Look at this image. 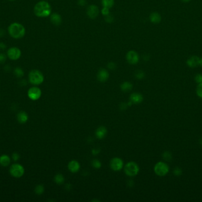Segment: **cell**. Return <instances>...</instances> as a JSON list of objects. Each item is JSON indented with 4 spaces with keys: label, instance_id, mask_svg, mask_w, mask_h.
<instances>
[{
    "label": "cell",
    "instance_id": "1",
    "mask_svg": "<svg viewBox=\"0 0 202 202\" xmlns=\"http://www.w3.org/2000/svg\"><path fill=\"white\" fill-rule=\"evenodd\" d=\"M34 12L39 17H46L50 15L52 8L47 2L42 1L37 3L34 8Z\"/></svg>",
    "mask_w": 202,
    "mask_h": 202
},
{
    "label": "cell",
    "instance_id": "2",
    "mask_svg": "<svg viewBox=\"0 0 202 202\" xmlns=\"http://www.w3.org/2000/svg\"><path fill=\"white\" fill-rule=\"evenodd\" d=\"M9 35L14 39H21L26 34L25 27L21 24L13 23L8 27Z\"/></svg>",
    "mask_w": 202,
    "mask_h": 202
},
{
    "label": "cell",
    "instance_id": "3",
    "mask_svg": "<svg viewBox=\"0 0 202 202\" xmlns=\"http://www.w3.org/2000/svg\"><path fill=\"white\" fill-rule=\"evenodd\" d=\"M30 83L34 85H38L44 81V76L41 72L37 69L32 70L28 74Z\"/></svg>",
    "mask_w": 202,
    "mask_h": 202
},
{
    "label": "cell",
    "instance_id": "4",
    "mask_svg": "<svg viewBox=\"0 0 202 202\" xmlns=\"http://www.w3.org/2000/svg\"><path fill=\"white\" fill-rule=\"evenodd\" d=\"M139 167L136 163L134 162L128 163L124 168V171L125 174L130 177H134L138 174L139 172Z\"/></svg>",
    "mask_w": 202,
    "mask_h": 202
},
{
    "label": "cell",
    "instance_id": "5",
    "mask_svg": "<svg viewBox=\"0 0 202 202\" xmlns=\"http://www.w3.org/2000/svg\"><path fill=\"white\" fill-rule=\"evenodd\" d=\"M25 173L24 168L20 164H14L10 168V174L15 178L21 177Z\"/></svg>",
    "mask_w": 202,
    "mask_h": 202
},
{
    "label": "cell",
    "instance_id": "6",
    "mask_svg": "<svg viewBox=\"0 0 202 202\" xmlns=\"http://www.w3.org/2000/svg\"><path fill=\"white\" fill-rule=\"evenodd\" d=\"M154 169L157 175L163 177L167 175L169 172V167L164 162H158L155 165Z\"/></svg>",
    "mask_w": 202,
    "mask_h": 202
},
{
    "label": "cell",
    "instance_id": "7",
    "mask_svg": "<svg viewBox=\"0 0 202 202\" xmlns=\"http://www.w3.org/2000/svg\"><path fill=\"white\" fill-rule=\"evenodd\" d=\"M27 95L30 100L36 101L41 97L42 91L39 88L37 87H31L28 90Z\"/></svg>",
    "mask_w": 202,
    "mask_h": 202
},
{
    "label": "cell",
    "instance_id": "8",
    "mask_svg": "<svg viewBox=\"0 0 202 202\" xmlns=\"http://www.w3.org/2000/svg\"><path fill=\"white\" fill-rule=\"evenodd\" d=\"M21 55V52L17 47H11L7 51V56L10 59L15 61L19 59Z\"/></svg>",
    "mask_w": 202,
    "mask_h": 202
},
{
    "label": "cell",
    "instance_id": "9",
    "mask_svg": "<svg viewBox=\"0 0 202 202\" xmlns=\"http://www.w3.org/2000/svg\"><path fill=\"white\" fill-rule=\"evenodd\" d=\"M124 163L123 160L119 158H114L112 159L110 162V167L112 170L118 171L123 168Z\"/></svg>",
    "mask_w": 202,
    "mask_h": 202
},
{
    "label": "cell",
    "instance_id": "10",
    "mask_svg": "<svg viewBox=\"0 0 202 202\" xmlns=\"http://www.w3.org/2000/svg\"><path fill=\"white\" fill-rule=\"evenodd\" d=\"M127 61L132 65L136 64L139 61V56L135 51H129L126 55Z\"/></svg>",
    "mask_w": 202,
    "mask_h": 202
},
{
    "label": "cell",
    "instance_id": "11",
    "mask_svg": "<svg viewBox=\"0 0 202 202\" xmlns=\"http://www.w3.org/2000/svg\"><path fill=\"white\" fill-rule=\"evenodd\" d=\"M87 14L91 19H95L99 14V9L98 7L95 5H90L87 9Z\"/></svg>",
    "mask_w": 202,
    "mask_h": 202
},
{
    "label": "cell",
    "instance_id": "12",
    "mask_svg": "<svg viewBox=\"0 0 202 202\" xmlns=\"http://www.w3.org/2000/svg\"><path fill=\"white\" fill-rule=\"evenodd\" d=\"M97 77L100 82H105L109 78V73L106 69H101L97 75Z\"/></svg>",
    "mask_w": 202,
    "mask_h": 202
},
{
    "label": "cell",
    "instance_id": "13",
    "mask_svg": "<svg viewBox=\"0 0 202 202\" xmlns=\"http://www.w3.org/2000/svg\"><path fill=\"white\" fill-rule=\"evenodd\" d=\"M107 133V129L104 126H100L96 129L95 132V135L97 138L102 139L104 138Z\"/></svg>",
    "mask_w": 202,
    "mask_h": 202
},
{
    "label": "cell",
    "instance_id": "14",
    "mask_svg": "<svg viewBox=\"0 0 202 202\" xmlns=\"http://www.w3.org/2000/svg\"><path fill=\"white\" fill-rule=\"evenodd\" d=\"M143 96L138 93H135L131 95L130 100L132 103L140 104L143 101Z\"/></svg>",
    "mask_w": 202,
    "mask_h": 202
},
{
    "label": "cell",
    "instance_id": "15",
    "mask_svg": "<svg viewBox=\"0 0 202 202\" xmlns=\"http://www.w3.org/2000/svg\"><path fill=\"white\" fill-rule=\"evenodd\" d=\"M68 168L69 171L73 173L77 172L80 169V164L76 161H71L68 164Z\"/></svg>",
    "mask_w": 202,
    "mask_h": 202
},
{
    "label": "cell",
    "instance_id": "16",
    "mask_svg": "<svg viewBox=\"0 0 202 202\" xmlns=\"http://www.w3.org/2000/svg\"><path fill=\"white\" fill-rule=\"evenodd\" d=\"M199 58L196 56H193L190 57L187 61V65L190 68H195L199 65Z\"/></svg>",
    "mask_w": 202,
    "mask_h": 202
},
{
    "label": "cell",
    "instance_id": "17",
    "mask_svg": "<svg viewBox=\"0 0 202 202\" xmlns=\"http://www.w3.org/2000/svg\"><path fill=\"white\" fill-rule=\"evenodd\" d=\"M17 119L19 123L22 124L25 123L27 122V120L28 119V116L26 112L21 111H20L17 114Z\"/></svg>",
    "mask_w": 202,
    "mask_h": 202
},
{
    "label": "cell",
    "instance_id": "18",
    "mask_svg": "<svg viewBox=\"0 0 202 202\" xmlns=\"http://www.w3.org/2000/svg\"><path fill=\"white\" fill-rule=\"evenodd\" d=\"M11 163V159L7 155H2L0 157V165L3 167H8Z\"/></svg>",
    "mask_w": 202,
    "mask_h": 202
},
{
    "label": "cell",
    "instance_id": "19",
    "mask_svg": "<svg viewBox=\"0 0 202 202\" xmlns=\"http://www.w3.org/2000/svg\"><path fill=\"white\" fill-rule=\"evenodd\" d=\"M50 20L54 25H59L62 22V19L60 15L57 13H54L50 16Z\"/></svg>",
    "mask_w": 202,
    "mask_h": 202
},
{
    "label": "cell",
    "instance_id": "20",
    "mask_svg": "<svg viewBox=\"0 0 202 202\" xmlns=\"http://www.w3.org/2000/svg\"><path fill=\"white\" fill-rule=\"evenodd\" d=\"M150 19V21L154 24L159 23L161 20V15L157 13H153L151 14Z\"/></svg>",
    "mask_w": 202,
    "mask_h": 202
},
{
    "label": "cell",
    "instance_id": "21",
    "mask_svg": "<svg viewBox=\"0 0 202 202\" xmlns=\"http://www.w3.org/2000/svg\"><path fill=\"white\" fill-rule=\"evenodd\" d=\"M121 88L124 92H128L132 90V84L130 82H124L121 85Z\"/></svg>",
    "mask_w": 202,
    "mask_h": 202
},
{
    "label": "cell",
    "instance_id": "22",
    "mask_svg": "<svg viewBox=\"0 0 202 202\" xmlns=\"http://www.w3.org/2000/svg\"><path fill=\"white\" fill-rule=\"evenodd\" d=\"M102 4L103 7L110 8L112 7V6L114 4V0H102Z\"/></svg>",
    "mask_w": 202,
    "mask_h": 202
},
{
    "label": "cell",
    "instance_id": "23",
    "mask_svg": "<svg viewBox=\"0 0 202 202\" xmlns=\"http://www.w3.org/2000/svg\"><path fill=\"white\" fill-rule=\"evenodd\" d=\"M64 177L60 174H58L54 177V181L58 184H62L64 182Z\"/></svg>",
    "mask_w": 202,
    "mask_h": 202
},
{
    "label": "cell",
    "instance_id": "24",
    "mask_svg": "<svg viewBox=\"0 0 202 202\" xmlns=\"http://www.w3.org/2000/svg\"><path fill=\"white\" fill-rule=\"evenodd\" d=\"M44 188L43 187V185H41V184H39V185H37L35 188V190H34L36 194L38 195H42V194L44 193Z\"/></svg>",
    "mask_w": 202,
    "mask_h": 202
},
{
    "label": "cell",
    "instance_id": "25",
    "mask_svg": "<svg viewBox=\"0 0 202 202\" xmlns=\"http://www.w3.org/2000/svg\"><path fill=\"white\" fill-rule=\"evenodd\" d=\"M163 158L166 161H170L172 159V154L168 151L164 152L162 155Z\"/></svg>",
    "mask_w": 202,
    "mask_h": 202
},
{
    "label": "cell",
    "instance_id": "26",
    "mask_svg": "<svg viewBox=\"0 0 202 202\" xmlns=\"http://www.w3.org/2000/svg\"><path fill=\"white\" fill-rule=\"evenodd\" d=\"M14 74L17 77H22L24 75V71L20 68H16L14 69Z\"/></svg>",
    "mask_w": 202,
    "mask_h": 202
},
{
    "label": "cell",
    "instance_id": "27",
    "mask_svg": "<svg viewBox=\"0 0 202 202\" xmlns=\"http://www.w3.org/2000/svg\"><path fill=\"white\" fill-rule=\"evenodd\" d=\"M196 94L200 98H202V83L198 84L196 88Z\"/></svg>",
    "mask_w": 202,
    "mask_h": 202
},
{
    "label": "cell",
    "instance_id": "28",
    "mask_svg": "<svg viewBox=\"0 0 202 202\" xmlns=\"http://www.w3.org/2000/svg\"><path fill=\"white\" fill-rule=\"evenodd\" d=\"M92 165L95 168H96V169H99L101 167V163L100 161L98 159L93 160L92 163Z\"/></svg>",
    "mask_w": 202,
    "mask_h": 202
},
{
    "label": "cell",
    "instance_id": "29",
    "mask_svg": "<svg viewBox=\"0 0 202 202\" xmlns=\"http://www.w3.org/2000/svg\"><path fill=\"white\" fill-rule=\"evenodd\" d=\"M182 169L179 167H176L173 170V174L176 176H180L182 174Z\"/></svg>",
    "mask_w": 202,
    "mask_h": 202
},
{
    "label": "cell",
    "instance_id": "30",
    "mask_svg": "<svg viewBox=\"0 0 202 202\" xmlns=\"http://www.w3.org/2000/svg\"><path fill=\"white\" fill-rule=\"evenodd\" d=\"M195 81L198 84L202 83V75L200 74H197L195 78Z\"/></svg>",
    "mask_w": 202,
    "mask_h": 202
},
{
    "label": "cell",
    "instance_id": "31",
    "mask_svg": "<svg viewBox=\"0 0 202 202\" xmlns=\"http://www.w3.org/2000/svg\"><path fill=\"white\" fill-rule=\"evenodd\" d=\"M135 76L138 79H142L144 77V73L142 71H138L136 73Z\"/></svg>",
    "mask_w": 202,
    "mask_h": 202
},
{
    "label": "cell",
    "instance_id": "32",
    "mask_svg": "<svg viewBox=\"0 0 202 202\" xmlns=\"http://www.w3.org/2000/svg\"><path fill=\"white\" fill-rule=\"evenodd\" d=\"M12 158L14 161H17L20 159V155L17 153H14L12 155Z\"/></svg>",
    "mask_w": 202,
    "mask_h": 202
},
{
    "label": "cell",
    "instance_id": "33",
    "mask_svg": "<svg viewBox=\"0 0 202 202\" xmlns=\"http://www.w3.org/2000/svg\"><path fill=\"white\" fill-rule=\"evenodd\" d=\"M6 60V56L4 53H0V63H3Z\"/></svg>",
    "mask_w": 202,
    "mask_h": 202
},
{
    "label": "cell",
    "instance_id": "34",
    "mask_svg": "<svg viewBox=\"0 0 202 202\" xmlns=\"http://www.w3.org/2000/svg\"><path fill=\"white\" fill-rule=\"evenodd\" d=\"M102 13L105 15H108L109 14V9H108V8H106V7H103V9L102 10Z\"/></svg>",
    "mask_w": 202,
    "mask_h": 202
},
{
    "label": "cell",
    "instance_id": "35",
    "mask_svg": "<svg viewBox=\"0 0 202 202\" xmlns=\"http://www.w3.org/2000/svg\"><path fill=\"white\" fill-rule=\"evenodd\" d=\"M108 68L111 69H114L115 68V63H112V62H111L108 64Z\"/></svg>",
    "mask_w": 202,
    "mask_h": 202
},
{
    "label": "cell",
    "instance_id": "36",
    "mask_svg": "<svg viewBox=\"0 0 202 202\" xmlns=\"http://www.w3.org/2000/svg\"><path fill=\"white\" fill-rule=\"evenodd\" d=\"M6 47V45L3 43H0V50L5 49Z\"/></svg>",
    "mask_w": 202,
    "mask_h": 202
},
{
    "label": "cell",
    "instance_id": "37",
    "mask_svg": "<svg viewBox=\"0 0 202 202\" xmlns=\"http://www.w3.org/2000/svg\"><path fill=\"white\" fill-rule=\"evenodd\" d=\"M100 151L99 150H97V149H93L92 150V153L94 155H96V154H98V153H99Z\"/></svg>",
    "mask_w": 202,
    "mask_h": 202
},
{
    "label": "cell",
    "instance_id": "38",
    "mask_svg": "<svg viewBox=\"0 0 202 202\" xmlns=\"http://www.w3.org/2000/svg\"><path fill=\"white\" fill-rule=\"evenodd\" d=\"M199 65L202 67V58H199Z\"/></svg>",
    "mask_w": 202,
    "mask_h": 202
},
{
    "label": "cell",
    "instance_id": "39",
    "mask_svg": "<svg viewBox=\"0 0 202 202\" xmlns=\"http://www.w3.org/2000/svg\"><path fill=\"white\" fill-rule=\"evenodd\" d=\"M182 1H184V2L187 3V2H189V1H190V0H182Z\"/></svg>",
    "mask_w": 202,
    "mask_h": 202
},
{
    "label": "cell",
    "instance_id": "40",
    "mask_svg": "<svg viewBox=\"0 0 202 202\" xmlns=\"http://www.w3.org/2000/svg\"><path fill=\"white\" fill-rule=\"evenodd\" d=\"M200 144H201V146H202V139L200 140Z\"/></svg>",
    "mask_w": 202,
    "mask_h": 202
},
{
    "label": "cell",
    "instance_id": "41",
    "mask_svg": "<svg viewBox=\"0 0 202 202\" xmlns=\"http://www.w3.org/2000/svg\"><path fill=\"white\" fill-rule=\"evenodd\" d=\"M9 1H15V0H9Z\"/></svg>",
    "mask_w": 202,
    "mask_h": 202
}]
</instances>
